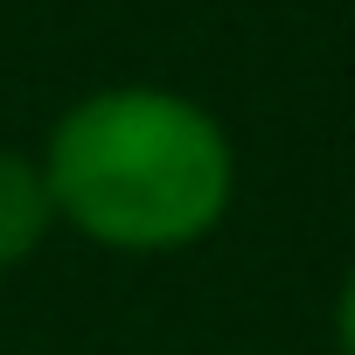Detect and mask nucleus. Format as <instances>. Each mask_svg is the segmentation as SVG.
<instances>
[{"label":"nucleus","mask_w":355,"mask_h":355,"mask_svg":"<svg viewBox=\"0 0 355 355\" xmlns=\"http://www.w3.org/2000/svg\"><path fill=\"white\" fill-rule=\"evenodd\" d=\"M56 230L105 258H182L209 244L230 209L244 160L216 105L153 77H119L70 98L42 146Z\"/></svg>","instance_id":"f257e3e1"},{"label":"nucleus","mask_w":355,"mask_h":355,"mask_svg":"<svg viewBox=\"0 0 355 355\" xmlns=\"http://www.w3.org/2000/svg\"><path fill=\"white\" fill-rule=\"evenodd\" d=\"M49 237H56V209H49L42 160L28 146H0V279L35 265Z\"/></svg>","instance_id":"f03ea898"},{"label":"nucleus","mask_w":355,"mask_h":355,"mask_svg":"<svg viewBox=\"0 0 355 355\" xmlns=\"http://www.w3.org/2000/svg\"><path fill=\"white\" fill-rule=\"evenodd\" d=\"M327 348L334 355H355V258L341 265V279L327 293Z\"/></svg>","instance_id":"7ed1b4c3"}]
</instances>
